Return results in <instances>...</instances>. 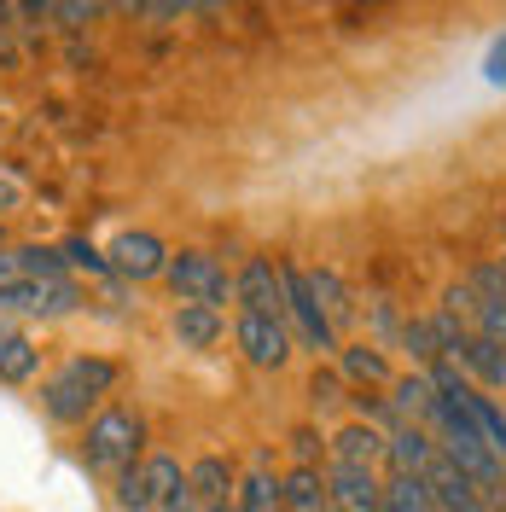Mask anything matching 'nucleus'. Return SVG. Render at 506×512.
Wrapping results in <instances>:
<instances>
[{"label":"nucleus","instance_id":"obj_10","mask_svg":"<svg viewBox=\"0 0 506 512\" xmlns=\"http://www.w3.org/2000/svg\"><path fill=\"white\" fill-rule=\"evenodd\" d=\"M326 495H332V512H384V478L373 466H332Z\"/></svg>","mask_w":506,"mask_h":512},{"label":"nucleus","instance_id":"obj_28","mask_svg":"<svg viewBox=\"0 0 506 512\" xmlns=\"http://www.w3.org/2000/svg\"><path fill=\"white\" fill-rule=\"evenodd\" d=\"M210 512H239V507H233V501H222V507H210Z\"/></svg>","mask_w":506,"mask_h":512},{"label":"nucleus","instance_id":"obj_27","mask_svg":"<svg viewBox=\"0 0 506 512\" xmlns=\"http://www.w3.org/2000/svg\"><path fill=\"white\" fill-rule=\"evenodd\" d=\"M163 512H192V489H187V495H181V501H169V507H163Z\"/></svg>","mask_w":506,"mask_h":512},{"label":"nucleus","instance_id":"obj_9","mask_svg":"<svg viewBox=\"0 0 506 512\" xmlns=\"http://www.w3.org/2000/svg\"><path fill=\"white\" fill-rule=\"evenodd\" d=\"M169 256L175 251H163L158 233H117L111 251H105V262H111V274H123V280H158L163 268H169Z\"/></svg>","mask_w":506,"mask_h":512},{"label":"nucleus","instance_id":"obj_3","mask_svg":"<svg viewBox=\"0 0 506 512\" xmlns=\"http://www.w3.org/2000/svg\"><path fill=\"white\" fill-rule=\"evenodd\" d=\"M280 286H285V326H291V344L309 350V355H332L338 350V332H332V320L320 315L315 291H309V268L280 262Z\"/></svg>","mask_w":506,"mask_h":512},{"label":"nucleus","instance_id":"obj_22","mask_svg":"<svg viewBox=\"0 0 506 512\" xmlns=\"http://www.w3.org/2000/svg\"><path fill=\"white\" fill-rule=\"evenodd\" d=\"M309 402H315L320 414H332V408L344 402V373H332V367H315V379H309Z\"/></svg>","mask_w":506,"mask_h":512},{"label":"nucleus","instance_id":"obj_25","mask_svg":"<svg viewBox=\"0 0 506 512\" xmlns=\"http://www.w3.org/2000/svg\"><path fill=\"white\" fill-rule=\"evenodd\" d=\"M53 18H64V30H88L99 18V6H53Z\"/></svg>","mask_w":506,"mask_h":512},{"label":"nucleus","instance_id":"obj_8","mask_svg":"<svg viewBox=\"0 0 506 512\" xmlns=\"http://www.w3.org/2000/svg\"><path fill=\"white\" fill-rule=\"evenodd\" d=\"M233 303H245V315H280L285 320V286H280V262L251 256L233 274Z\"/></svg>","mask_w":506,"mask_h":512},{"label":"nucleus","instance_id":"obj_20","mask_svg":"<svg viewBox=\"0 0 506 512\" xmlns=\"http://www.w3.org/2000/svg\"><path fill=\"white\" fill-rule=\"evenodd\" d=\"M460 286L472 291V303H506V262L501 256H483V262H472V274Z\"/></svg>","mask_w":506,"mask_h":512},{"label":"nucleus","instance_id":"obj_13","mask_svg":"<svg viewBox=\"0 0 506 512\" xmlns=\"http://www.w3.org/2000/svg\"><path fill=\"white\" fill-rule=\"evenodd\" d=\"M227 332L222 309H204V303H181L175 309V338H181V350H216Z\"/></svg>","mask_w":506,"mask_h":512},{"label":"nucleus","instance_id":"obj_6","mask_svg":"<svg viewBox=\"0 0 506 512\" xmlns=\"http://www.w3.org/2000/svg\"><path fill=\"white\" fill-rule=\"evenodd\" d=\"M425 489H431V501H437L443 512H501L472 478H466V472H460V466H454V460H448L443 448H437L431 466H425Z\"/></svg>","mask_w":506,"mask_h":512},{"label":"nucleus","instance_id":"obj_16","mask_svg":"<svg viewBox=\"0 0 506 512\" xmlns=\"http://www.w3.org/2000/svg\"><path fill=\"white\" fill-rule=\"evenodd\" d=\"M338 373H344L349 384H373V390H379V384H396L379 344H338Z\"/></svg>","mask_w":506,"mask_h":512},{"label":"nucleus","instance_id":"obj_19","mask_svg":"<svg viewBox=\"0 0 506 512\" xmlns=\"http://www.w3.org/2000/svg\"><path fill=\"white\" fill-rule=\"evenodd\" d=\"M233 507L239 512H280L285 507L280 478H268V472H245V478H239V495H233Z\"/></svg>","mask_w":506,"mask_h":512},{"label":"nucleus","instance_id":"obj_1","mask_svg":"<svg viewBox=\"0 0 506 512\" xmlns=\"http://www.w3.org/2000/svg\"><path fill=\"white\" fill-rule=\"evenodd\" d=\"M111 384H117V367H111V361H99V355H76L59 379L41 390V408L59 419V425H70V419H88V408H94Z\"/></svg>","mask_w":506,"mask_h":512},{"label":"nucleus","instance_id":"obj_5","mask_svg":"<svg viewBox=\"0 0 506 512\" xmlns=\"http://www.w3.org/2000/svg\"><path fill=\"white\" fill-rule=\"evenodd\" d=\"M233 344H239V355L251 361V367H268V373H280L285 361H291V326H285L280 315H245L239 309V320H233Z\"/></svg>","mask_w":506,"mask_h":512},{"label":"nucleus","instance_id":"obj_4","mask_svg":"<svg viewBox=\"0 0 506 512\" xmlns=\"http://www.w3.org/2000/svg\"><path fill=\"white\" fill-rule=\"evenodd\" d=\"M163 280H169V291L181 303H204V309H222L233 297V280H227V268L210 251H175L169 268H163Z\"/></svg>","mask_w":506,"mask_h":512},{"label":"nucleus","instance_id":"obj_24","mask_svg":"<svg viewBox=\"0 0 506 512\" xmlns=\"http://www.w3.org/2000/svg\"><path fill=\"white\" fill-rule=\"evenodd\" d=\"M64 262H76V268H88V274H111L105 251H94L88 239H70V245H64Z\"/></svg>","mask_w":506,"mask_h":512},{"label":"nucleus","instance_id":"obj_23","mask_svg":"<svg viewBox=\"0 0 506 512\" xmlns=\"http://www.w3.org/2000/svg\"><path fill=\"white\" fill-rule=\"evenodd\" d=\"M285 448H291V460H297V466H320V454H332L315 425H297V431L285 437Z\"/></svg>","mask_w":506,"mask_h":512},{"label":"nucleus","instance_id":"obj_21","mask_svg":"<svg viewBox=\"0 0 506 512\" xmlns=\"http://www.w3.org/2000/svg\"><path fill=\"white\" fill-rule=\"evenodd\" d=\"M384 512H443L431 501L425 478H390L384 483Z\"/></svg>","mask_w":506,"mask_h":512},{"label":"nucleus","instance_id":"obj_12","mask_svg":"<svg viewBox=\"0 0 506 512\" xmlns=\"http://www.w3.org/2000/svg\"><path fill=\"white\" fill-rule=\"evenodd\" d=\"M326 448H332V466H373V472H379L384 431L367 425V419H349V425H338V431L326 437Z\"/></svg>","mask_w":506,"mask_h":512},{"label":"nucleus","instance_id":"obj_11","mask_svg":"<svg viewBox=\"0 0 506 512\" xmlns=\"http://www.w3.org/2000/svg\"><path fill=\"white\" fill-rule=\"evenodd\" d=\"M431 454H437V437H431L425 425H396V431H384V460H390V478H425Z\"/></svg>","mask_w":506,"mask_h":512},{"label":"nucleus","instance_id":"obj_26","mask_svg":"<svg viewBox=\"0 0 506 512\" xmlns=\"http://www.w3.org/2000/svg\"><path fill=\"white\" fill-rule=\"evenodd\" d=\"M489 82H506V35L495 41V53H489Z\"/></svg>","mask_w":506,"mask_h":512},{"label":"nucleus","instance_id":"obj_17","mask_svg":"<svg viewBox=\"0 0 506 512\" xmlns=\"http://www.w3.org/2000/svg\"><path fill=\"white\" fill-rule=\"evenodd\" d=\"M309 291H315L320 315L332 320V332H344L349 320H355V297H349V286L332 274V268H309Z\"/></svg>","mask_w":506,"mask_h":512},{"label":"nucleus","instance_id":"obj_14","mask_svg":"<svg viewBox=\"0 0 506 512\" xmlns=\"http://www.w3.org/2000/svg\"><path fill=\"white\" fill-rule=\"evenodd\" d=\"M187 489H192V501L222 507L227 489H239V478H233V466H227L222 454H204V460H192L187 466Z\"/></svg>","mask_w":506,"mask_h":512},{"label":"nucleus","instance_id":"obj_29","mask_svg":"<svg viewBox=\"0 0 506 512\" xmlns=\"http://www.w3.org/2000/svg\"><path fill=\"white\" fill-rule=\"evenodd\" d=\"M326 512H332V507H326Z\"/></svg>","mask_w":506,"mask_h":512},{"label":"nucleus","instance_id":"obj_15","mask_svg":"<svg viewBox=\"0 0 506 512\" xmlns=\"http://www.w3.org/2000/svg\"><path fill=\"white\" fill-rule=\"evenodd\" d=\"M280 495H285V512H326L332 507L320 466H291V472L280 478Z\"/></svg>","mask_w":506,"mask_h":512},{"label":"nucleus","instance_id":"obj_2","mask_svg":"<svg viewBox=\"0 0 506 512\" xmlns=\"http://www.w3.org/2000/svg\"><path fill=\"white\" fill-rule=\"evenodd\" d=\"M140 443H146V425L140 414H128V408H105V414L88 425V437H82V454H88V466L99 472H134L140 466Z\"/></svg>","mask_w":506,"mask_h":512},{"label":"nucleus","instance_id":"obj_18","mask_svg":"<svg viewBox=\"0 0 506 512\" xmlns=\"http://www.w3.org/2000/svg\"><path fill=\"white\" fill-rule=\"evenodd\" d=\"M35 367H41V350H35L18 326H0V384L35 379Z\"/></svg>","mask_w":506,"mask_h":512},{"label":"nucleus","instance_id":"obj_7","mask_svg":"<svg viewBox=\"0 0 506 512\" xmlns=\"http://www.w3.org/2000/svg\"><path fill=\"white\" fill-rule=\"evenodd\" d=\"M76 303H82V291L70 280H12V286H0V309L6 315H64Z\"/></svg>","mask_w":506,"mask_h":512}]
</instances>
